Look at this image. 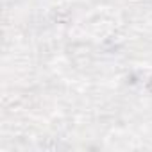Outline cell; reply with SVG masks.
Segmentation results:
<instances>
[{"mask_svg":"<svg viewBox=\"0 0 152 152\" xmlns=\"http://www.w3.org/2000/svg\"><path fill=\"white\" fill-rule=\"evenodd\" d=\"M147 90H148V91H150V93H152V79H150V81H148V84H147Z\"/></svg>","mask_w":152,"mask_h":152,"instance_id":"cell-1","label":"cell"}]
</instances>
